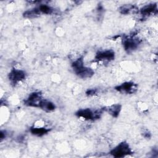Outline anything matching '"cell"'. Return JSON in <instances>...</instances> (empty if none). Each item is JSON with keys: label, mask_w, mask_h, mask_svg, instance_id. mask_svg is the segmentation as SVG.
I'll list each match as a JSON object with an SVG mask.
<instances>
[{"label": "cell", "mask_w": 158, "mask_h": 158, "mask_svg": "<svg viewBox=\"0 0 158 158\" xmlns=\"http://www.w3.org/2000/svg\"><path fill=\"white\" fill-rule=\"evenodd\" d=\"M6 131H1V133H0V138H1V141H2L4 138H5L6 137Z\"/></svg>", "instance_id": "obj_17"}, {"label": "cell", "mask_w": 158, "mask_h": 158, "mask_svg": "<svg viewBox=\"0 0 158 158\" xmlns=\"http://www.w3.org/2000/svg\"><path fill=\"white\" fill-rule=\"evenodd\" d=\"M135 9V7L131 4H127L125 6H122L119 8V11L122 14H128L131 11H134Z\"/></svg>", "instance_id": "obj_14"}, {"label": "cell", "mask_w": 158, "mask_h": 158, "mask_svg": "<svg viewBox=\"0 0 158 158\" xmlns=\"http://www.w3.org/2000/svg\"><path fill=\"white\" fill-rule=\"evenodd\" d=\"M40 108L46 112H49L55 109L56 106L54 105V104L53 102H52L43 99L40 105Z\"/></svg>", "instance_id": "obj_11"}, {"label": "cell", "mask_w": 158, "mask_h": 158, "mask_svg": "<svg viewBox=\"0 0 158 158\" xmlns=\"http://www.w3.org/2000/svg\"><path fill=\"white\" fill-rule=\"evenodd\" d=\"M143 136L145 137V138H150L151 137V134L150 133H149L148 131H146V132H144L143 133Z\"/></svg>", "instance_id": "obj_18"}, {"label": "cell", "mask_w": 158, "mask_h": 158, "mask_svg": "<svg viewBox=\"0 0 158 158\" xmlns=\"http://www.w3.org/2000/svg\"><path fill=\"white\" fill-rule=\"evenodd\" d=\"M132 153L129 144L125 141L120 143L110 152V154L115 157H122Z\"/></svg>", "instance_id": "obj_3"}, {"label": "cell", "mask_w": 158, "mask_h": 158, "mask_svg": "<svg viewBox=\"0 0 158 158\" xmlns=\"http://www.w3.org/2000/svg\"><path fill=\"white\" fill-rule=\"evenodd\" d=\"M40 11L38 8H34L30 10H26L23 14V15L25 18L28 19H33V18H36L40 15Z\"/></svg>", "instance_id": "obj_13"}, {"label": "cell", "mask_w": 158, "mask_h": 158, "mask_svg": "<svg viewBox=\"0 0 158 158\" xmlns=\"http://www.w3.org/2000/svg\"><path fill=\"white\" fill-rule=\"evenodd\" d=\"M115 53L112 50L99 51L95 56V60L99 62H109L114 59Z\"/></svg>", "instance_id": "obj_7"}, {"label": "cell", "mask_w": 158, "mask_h": 158, "mask_svg": "<svg viewBox=\"0 0 158 158\" xmlns=\"http://www.w3.org/2000/svg\"><path fill=\"white\" fill-rule=\"evenodd\" d=\"M102 111H103L102 109L99 110H96L94 111L91 110L90 109H83L78 110L75 113V115L78 117L83 118L87 120H94L101 117Z\"/></svg>", "instance_id": "obj_2"}, {"label": "cell", "mask_w": 158, "mask_h": 158, "mask_svg": "<svg viewBox=\"0 0 158 158\" xmlns=\"http://www.w3.org/2000/svg\"><path fill=\"white\" fill-rule=\"evenodd\" d=\"M97 93H98V90L96 89H90L86 91V94L88 96H93V95L97 94Z\"/></svg>", "instance_id": "obj_16"}, {"label": "cell", "mask_w": 158, "mask_h": 158, "mask_svg": "<svg viewBox=\"0 0 158 158\" xmlns=\"http://www.w3.org/2000/svg\"><path fill=\"white\" fill-rule=\"evenodd\" d=\"M25 73L22 70L13 69L9 73V79L12 84H16L17 83L24 80L25 78Z\"/></svg>", "instance_id": "obj_6"}, {"label": "cell", "mask_w": 158, "mask_h": 158, "mask_svg": "<svg viewBox=\"0 0 158 158\" xmlns=\"http://www.w3.org/2000/svg\"><path fill=\"white\" fill-rule=\"evenodd\" d=\"M50 131V129L46 128L44 127H31L30 128V132L36 136H42L46 133H48Z\"/></svg>", "instance_id": "obj_12"}, {"label": "cell", "mask_w": 158, "mask_h": 158, "mask_svg": "<svg viewBox=\"0 0 158 158\" xmlns=\"http://www.w3.org/2000/svg\"><path fill=\"white\" fill-rule=\"evenodd\" d=\"M38 9L41 13L45 14H51L52 13V12L54 10L51 7H50L46 4H41L38 7Z\"/></svg>", "instance_id": "obj_15"}, {"label": "cell", "mask_w": 158, "mask_h": 158, "mask_svg": "<svg viewBox=\"0 0 158 158\" xmlns=\"http://www.w3.org/2000/svg\"><path fill=\"white\" fill-rule=\"evenodd\" d=\"M123 46L125 51L128 52H130L137 48L139 41L138 39L133 38V36L131 37H125L123 39Z\"/></svg>", "instance_id": "obj_8"}, {"label": "cell", "mask_w": 158, "mask_h": 158, "mask_svg": "<svg viewBox=\"0 0 158 158\" xmlns=\"http://www.w3.org/2000/svg\"><path fill=\"white\" fill-rule=\"evenodd\" d=\"M42 100L43 99L41 93L33 92L29 95L26 100H25L24 104L30 107H40V105Z\"/></svg>", "instance_id": "obj_4"}, {"label": "cell", "mask_w": 158, "mask_h": 158, "mask_svg": "<svg viewBox=\"0 0 158 158\" xmlns=\"http://www.w3.org/2000/svg\"><path fill=\"white\" fill-rule=\"evenodd\" d=\"M122 106L120 104H115L111 105L109 107H106V109H102L103 110H106L109 112V114H110L112 117H117L118 115H119V113L121 110Z\"/></svg>", "instance_id": "obj_10"}, {"label": "cell", "mask_w": 158, "mask_h": 158, "mask_svg": "<svg viewBox=\"0 0 158 158\" xmlns=\"http://www.w3.org/2000/svg\"><path fill=\"white\" fill-rule=\"evenodd\" d=\"M115 89L122 93L133 94L137 91V85L133 82H125L115 86Z\"/></svg>", "instance_id": "obj_5"}, {"label": "cell", "mask_w": 158, "mask_h": 158, "mask_svg": "<svg viewBox=\"0 0 158 158\" xmlns=\"http://www.w3.org/2000/svg\"><path fill=\"white\" fill-rule=\"evenodd\" d=\"M157 7L156 4H149L143 6L140 9V13L143 16H149L152 14H156Z\"/></svg>", "instance_id": "obj_9"}, {"label": "cell", "mask_w": 158, "mask_h": 158, "mask_svg": "<svg viewBox=\"0 0 158 158\" xmlns=\"http://www.w3.org/2000/svg\"><path fill=\"white\" fill-rule=\"evenodd\" d=\"M72 67L75 74L81 78H88L94 75V71L91 68L84 65L83 57H80L73 62Z\"/></svg>", "instance_id": "obj_1"}]
</instances>
